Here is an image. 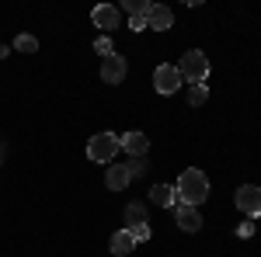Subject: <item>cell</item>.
<instances>
[{
    "instance_id": "obj_22",
    "label": "cell",
    "mask_w": 261,
    "mask_h": 257,
    "mask_svg": "<svg viewBox=\"0 0 261 257\" xmlns=\"http://www.w3.org/2000/svg\"><path fill=\"white\" fill-rule=\"evenodd\" d=\"M0 157H4V146H0Z\"/></svg>"
},
{
    "instance_id": "obj_14",
    "label": "cell",
    "mask_w": 261,
    "mask_h": 257,
    "mask_svg": "<svg viewBox=\"0 0 261 257\" xmlns=\"http://www.w3.org/2000/svg\"><path fill=\"white\" fill-rule=\"evenodd\" d=\"M143 222H146V209L136 205V202H129V205H125V230H136Z\"/></svg>"
},
{
    "instance_id": "obj_21",
    "label": "cell",
    "mask_w": 261,
    "mask_h": 257,
    "mask_svg": "<svg viewBox=\"0 0 261 257\" xmlns=\"http://www.w3.org/2000/svg\"><path fill=\"white\" fill-rule=\"evenodd\" d=\"M251 233H254V222H244L241 230H237V237H251Z\"/></svg>"
},
{
    "instance_id": "obj_12",
    "label": "cell",
    "mask_w": 261,
    "mask_h": 257,
    "mask_svg": "<svg viewBox=\"0 0 261 257\" xmlns=\"http://www.w3.org/2000/svg\"><path fill=\"white\" fill-rule=\"evenodd\" d=\"M129 170H125V163H112L108 167V174H105V184L112 188V191H125V184H129Z\"/></svg>"
},
{
    "instance_id": "obj_16",
    "label": "cell",
    "mask_w": 261,
    "mask_h": 257,
    "mask_svg": "<svg viewBox=\"0 0 261 257\" xmlns=\"http://www.w3.org/2000/svg\"><path fill=\"white\" fill-rule=\"evenodd\" d=\"M14 49H18V52H35V49H39V39H32V35H18V39H14Z\"/></svg>"
},
{
    "instance_id": "obj_20",
    "label": "cell",
    "mask_w": 261,
    "mask_h": 257,
    "mask_svg": "<svg viewBox=\"0 0 261 257\" xmlns=\"http://www.w3.org/2000/svg\"><path fill=\"white\" fill-rule=\"evenodd\" d=\"M129 28H133V32H146V18H133V21H129Z\"/></svg>"
},
{
    "instance_id": "obj_6",
    "label": "cell",
    "mask_w": 261,
    "mask_h": 257,
    "mask_svg": "<svg viewBox=\"0 0 261 257\" xmlns=\"http://www.w3.org/2000/svg\"><path fill=\"white\" fill-rule=\"evenodd\" d=\"M125 73H129V66H125V56H119V52H112L108 60L101 63V80L105 83H122Z\"/></svg>"
},
{
    "instance_id": "obj_10",
    "label": "cell",
    "mask_w": 261,
    "mask_h": 257,
    "mask_svg": "<svg viewBox=\"0 0 261 257\" xmlns=\"http://www.w3.org/2000/svg\"><path fill=\"white\" fill-rule=\"evenodd\" d=\"M119 142H122V150H125L133 160L146 157V150H150V139L143 136V132H125V136H119Z\"/></svg>"
},
{
    "instance_id": "obj_18",
    "label": "cell",
    "mask_w": 261,
    "mask_h": 257,
    "mask_svg": "<svg viewBox=\"0 0 261 257\" xmlns=\"http://www.w3.org/2000/svg\"><path fill=\"white\" fill-rule=\"evenodd\" d=\"M94 49H98V52H101V56H105V60H108V56L115 52V49H112V39H108V35H101V39L94 42Z\"/></svg>"
},
{
    "instance_id": "obj_1",
    "label": "cell",
    "mask_w": 261,
    "mask_h": 257,
    "mask_svg": "<svg viewBox=\"0 0 261 257\" xmlns=\"http://www.w3.org/2000/svg\"><path fill=\"white\" fill-rule=\"evenodd\" d=\"M174 195H178V205L199 209L202 202L209 198V178H205L202 170H195V167H188L178 178V184H174Z\"/></svg>"
},
{
    "instance_id": "obj_5",
    "label": "cell",
    "mask_w": 261,
    "mask_h": 257,
    "mask_svg": "<svg viewBox=\"0 0 261 257\" xmlns=\"http://www.w3.org/2000/svg\"><path fill=\"white\" fill-rule=\"evenodd\" d=\"M181 83H185V80H181L178 66H167V63H164V66H157V70H153V87H157L161 94H174Z\"/></svg>"
},
{
    "instance_id": "obj_19",
    "label": "cell",
    "mask_w": 261,
    "mask_h": 257,
    "mask_svg": "<svg viewBox=\"0 0 261 257\" xmlns=\"http://www.w3.org/2000/svg\"><path fill=\"white\" fill-rule=\"evenodd\" d=\"M129 233L136 237V243H143V240H150V237H153V230H150L146 222H143V226H136V230H129Z\"/></svg>"
},
{
    "instance_id": "obj_2",
    "label": "cell",
    "mask_w": 261,
    "mask_h": 257,
    "mask_svg": "<svg viewBox=\"0 0 261 257\" xmlns=\"http://www.w3.org/2000/svg\"><path fill=\"white\" fill-rule=\"evenodd\" d=\"M119 150H122V142L112 132H98V136L87 139V160H94V163H115Z\"/></svg>"
},
{
    "instance_id": "obj_15",
    "label": "cell",
    "mask_w": 261,
    "mask_h": 257,
    "mask_svg": "<svg viewBox=\"0 0 261 257\" xmlns=\"http://www.w3.org/2000/svg\"><path fill=\"white\" fill-rule=\"evenodd\" d=\"M205 101H209V87H205V83H192V91H188V104L199 108V104H205Z\"/></svg>"
},
{
    "instance_id": "obj_13",
    "label": "cell",
    "mask_w": 261,
    "mask_h": 257,
    "mask_svg": "<svg viewBox=\"0 0 261 257\" xmlns=\"http://www.w3.org/2000/svg\"><path fill=\"white\" fill-rule=\"evenodd\" d=\"M150 198H153V205H161V209L178 205V195H174V188H171V184H153V188H150Z\"/></svg>"
},
{
    "instance_id": "obj_3",
    "label": "cell",
    "mask_w": 261,
    "mask_h": 257,
    "mask_svg": "<svg viewBox=\"0 0 261 257\" xmlns=\"http://www.w3.org/2000/svg\"><path fill=\"white\" fill-rule=\"evenodd\" d=\"M178 73L185 83H202V80L209 77V60H205V52L199 49H192V52H185L178 63Z\"/></svg>"
},
{
    "instance_id": "obj_7",
    "label": "cell",
    "mask_w": 261,
    "mask_h": 257,
    "mask_svg": "<svg viewBox=\"0 0 261 257\" xmlns=\"http://www.w3.org/2000/svg\"><path fill=\"white\" fill-rule=\"evenodd\" d=\"M91 21L98 24L101 32H115L119 28V7H112V4H98L94 11H91Z\"/></svg>"
},
{
    "instance_id": "obj_17",
    "label": "cell",
    "mask_w": 261,
    "mask_h": 257,
    "mask_svg": "<svg viewBox=\"0 0 261 257\" xmlns=\"http://www.w3.org/2000/svg\"><path fill=\"white\" fill-rule=\"evenodd\" d=\"M146 167H150V163H146V157H140V160H129V163H125V170H129V178H136V174H143Z\"/></svg>"
},
{
    "instance_id": "obj_4",
    "label": "cell",
    "mask_w": 261,
    "mask_h": 257,
    "mask_svg": "<svg viewBox=\"0 0 261 257\" xmlns=\"http://www.w3.org/2000/svg\"><path fill=\"white\" fill-rule=\"evenodd\" d=\"M233 202H237V209H241L244 216H251V219L261 216V188H254V184H241Z\"/></svg>"
},
{
    "instance_id": "obj_8",
    "label": "cell",
    "mask_w": 261,
    "mask_h": 257,
    "mask_svg": "<svg viewBox=\"0 0 261 257\" xmlns=\"http://www.w3.org/2000/svg\"><path fill=\"white\" fill-rule=\"evenodd\" d=\"M171 24H174L171 7H164V4H150V11H146V28H153V32H167Z\"/></svg>"
},
{
    "instance_id": "obj_9",
    "label": "cell",
    "mask_w": 261,
    "mask_h": 257,
    "mask_svg": "<svg viewBox=\"0 0 261 257\" xmlns=\"http://www.w3.org/2000/svg\"><path fill=\"white\" fill-rule=\"evenodd\" d=\"M174 219H178V226L185 233H199L202 230V216H199V209H192V205H174Z\"/></svg>"
},
{
    "instance_id": "obj_11",
    "label": "cell",
    "mask_w": 261,
    "mask_h": 257,
    "mask_svg": "<svg viewBox=\"0 0 261 257\" xmlns=\"http://www.w3.org/2000/svg\"><path fill=\"white\" fill-rule=\"evenodd\" d=\"M108 250L115 257H125L136 250V237L129 233V230H119V233H112V240H108Z\"/></svg>"
}]
</instances>
